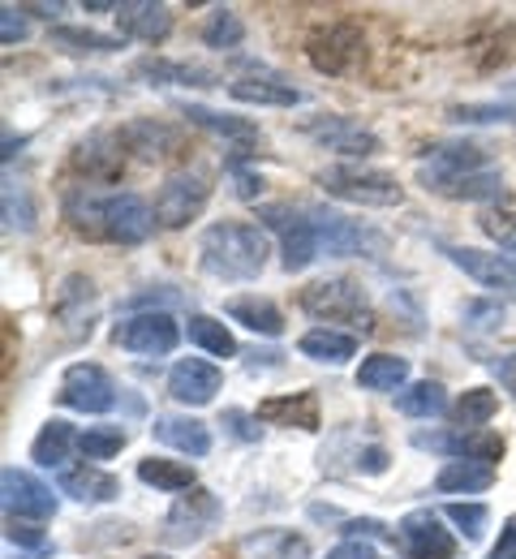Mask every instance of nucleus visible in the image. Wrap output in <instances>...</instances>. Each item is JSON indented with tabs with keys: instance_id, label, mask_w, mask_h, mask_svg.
Wrapping results in <instances>:
<instances>
[{
	"instance_id": "obj_1",
	"label": "nucleus",
	"mask_w": 516,
	"mask_h": 559,
	"mask_svg": "<svg viewBox=\"0 0 516 559\" xmlns=\"http://www.w3.org/2000/svg\"><path fill=\"white\" fill-rule=\"evenodd\" d=\"M65 219L77 237L117 246H139L155 228V211L139 194H95L86 186L65 199Z\"/></svg>"
},
{
	"instance_id": "obj_2",
	"label": "nucleus",
	"mask_w": 516,
	"mask_h": 559,
	"mask_svg": "<svg viewBox=\"0 0 516 559\" xmlns=\"http://www.w3.org/2000/svg\"><path fill=\"white\" fill-rule=\"evenodd\" d=\"M199 254L216 280H254L267 263V237L254 224H216L203 233Z\"/></svg>"
},
{
	"instance_id": "obj_3",
	"label": "nucleus",
	"mask_w": 516,
	"mask_h": 559,
	"mask_svg": "<svg viewBox=\"0 0 516 559\" xmlns=\"http://www.w3.org/2000/svg\"><path fill=\"white\" fill-rule=\"evenodd\" d=\"M301 310L314 314L319 323H345L353 332H374L370 297L353 280H319V284L301 288Z\"/></svg>"
},
{
	"instance_id": "obj_4",
	"label": "nucleus",
	"mask_w": 516,
	"mask_h": 559,
	"mask_svg": "<svg viewBox=\"0 0 516 559\" xmlns=\"http://www.w3.org/2000/svg\"><path fill=\"white\" fill-rule=\"evenodd\" d=\"M319 186L345 203H362V207H400L405 190L396 177L379 173V168H362V164H332L319 173Z\"/></svg>"
},
{
	"instance_id": "obj_5",
	"label": "nucleus",
	"mask_w": 516,
	"mask_h": 559,
	"mask_svg": "<svg viewBox=\"0 0 516 559\" xmlns=\"http://www.w3.org/2000/svg\"><path fill=\"white\" fill-rule=\"evenodd\" d=\"M305 57L319 73H349L362 66L367 57V39L358 26L349 22H332V26H319L305 44Z\"/></svg>"
},
{
	"instance_id": "obj_6",
	"label": "nucleus",
	"mask_w": 516,
	"mask_h": 559,
	"mask_svg": "<svg viewBox=\"0 0 516 559\" xmlns=\"http://www.w3.org/2000/svg\"><path fill=\"white\" fill-rule=\"evenodd\" d=\"M57 396H61L65 409H77V414H108V409L117 405V383L108 379L104 366H95V361H77V366L65 370Z\"/></svg>"
},
{
	"instance_id": "obj_7",
	"label": "nucleus",
	"mask_w": 516,
	"mask_h": 559,
	"mask_svg": "<svg viewBox=\"0 0 516 559\" xmlns=\"http://www.w3.org/2000/svg\"><path fill=\"white\" fill-rule=\"evenodd\" d=\"M259 219L272 224V228L280 233V246H285V272H305V267L319 259V228H314V219L297 215L293 207H280V203L259 207Z\"/></svg>"
},
{
	"instance_id": "obj_8",
	"label": "nucleus",
	"mask_w": 516,
	"mask_h": 559,
	"mask_svg": "<svg viewBox=\"0 0 516 559\" xmlns=\"http://www.w3.org/2000/svg\"><path fill=\"white\" fill-rule=\"evenodd\" d=\"M220 499L207 487H194L190 495H181L168 512V525H164V538L172 547H185V543H199L216 521H220Z\"/></svg>"
},
{
	"instance_id": "obj_9",
	"label": "nucleus",
	"mask_w": 516,
	"mask_h": 559,
	"mask_svg": "<svg viewBox=\"0 0 516 559\" xmlns=\"http://www.w3.org/2000/svg\"><path fill=\"white\" fill-rule=\"evenodd\" d=\"M112 341L130 353H147V357H164V353L177 349L181 341V328L172 323L168 310H151V314H134L125 323H117Z\"/></svg>"
},
{
	"instance_id": "obj_10",
	"label": "nucleus",
	"mask_w": 516,
	"mask_h": 559,
	"mask_svg": "<svg viewBox=\"0 0 516 559\" xmlns=\"http://www.w3.org/2000/svg\"><path fill=\"white\" fill-rule=\"evenodd\" d=\"M418 448H431L443 456H456V461H478V465H491L504 456V439L491 435V430H469V426H452L443 435H413Z\"/></svg>"
},
{
	"instance_id": "obj_11",
	"label": "nucleus",
	"mask_w": 516,
	"mask_h": 559,
	"mask_svg": "<svg viewBox=\"0 0 516 559\" xmlns=\"http://www.w3.org/2000/svg\"><path fill=\"white\" fill-rule=\"evenodd\" d=\"M0 490H4L9 516H17V521H48V516H57V495H52V487H44L35 474H26L17 465H9L0 474Z\"/></svg>"
},
{
	"instance_id": "obj_12",
	"label": "nucleus",
	"mask_w": 516,
	"mask_h": 559,
	"mask_svg": "<svg viewBox=\"0 0 516 559\" xmlns=\"http://www.w3.org/2000/svg\"><path fill=\"white\" fill-rule=\"evenodd\" d=\"M207 194H212L207 181L194 177V173L164 181V190L155 194V224H164V228H185L199 211L207 207Z\"/></svg>"
},
{
	"instance_id": "obj_13",
	"label": "nucleus",
	"mask_w": 516,
	"mask_h": 559,
	"mask_svg": "<svg viewBox=\"0 0 516 559\" xmlns=\"http://www.w3.org/2000/svg\"><path fill=\"white\" fill-rule=\"evenodd\" d=\"M443 254L465 272L473 276L482 288H495L500 297L516 301V263L508 254H487V250H465V246H443Z\"/></svg>"
},
{
	"instance_id": "obj_14",
	"label": "nucleus",
	"mask_w": 516,
	"mask_h": 559,
	"mask_svg": "<svg viewBox=\"0 0 516 559\" xmlns=\"http://www.w3.org/2000/svg\"><path fill=\"white\" fill-rule=\"evenodd\" d=\"M400 547L409 559H452L456 556V538L440 525L435 512H409L396 530Z\"/></svg>"
},
{
	"instance_id": "obj_15",
	"label": "nucleus",
	"mask_w": 516,
	"mask_h": 559,
	"mask_svg": "<svg viewBox=\"0 0 516 559\" xmlns=\"http://www.w3.org/2000/svg\"><path fill=\"white\" fill-rule=\"evenodd\" d=\"M168 392L181 401V405H212L216 392H220V370L203 357H185L172 366L168 374Z\"/></svg>"
},
{
	"instance_id": "obj_16",
	"label": "nucleus",
	"mask_w": 516,
	"mask_h": 559,
	"mask_svg": "<svg viewBox=\"0 0 516 559\" xmlns=\"http://www.w3.org/2000/svg\"><path fill=\"white\" fill-rule=\"evenodd\" d=\"M431 164L422 168V186L431 181H456V177H469V173H487V146L478 142H447L427 151Z\"/></svg>"
},
{
	"instance_id": "obj_17",
	"label": "nucleus",
	"mask_w": 516,
	"mask_h": 559,
	"mask_svg": "<svg viewBox=\"0 0 516 559\" xmlns=\"http://www.w3.org/2000/svg\"><path fill=\"white\" fill-rule=\"evenodd\" d=\"M314 228H319V246L327 254H362L370 246H379L374 233H367L362 224H353L340 211H314Z\"/></svg>"
},
{
	"instance_id": "obj_18",
	"label": "nucleus",
	"mask_w": 516,
	"mask_h": 559,
	"mask_svg": "<svg viewBox=\"0 0 516 559\" xmlns=\"http://www.w3.org/2000/svg\"><path fill=\"white\" fill-rule=\"evenodd\" d=\"M305 134L314 142H323L327 151H345V155H374L379 151V139L362 126H353L349 117H314L305 126Z\"/></svg>"
},
{
	"instance_id": "obj_19",
	"label": "nucleus",
	"mask_w": 516,
	"mask_h": 559,
	"mask_svg": "<svg viewBox=\"0 0 516 559\" xmlns=\"http://www.w3.org/2000/svg\"><path fill=\"white\" fill-rule=\"evenodd\" d=\"M112 17H117L121 35L143 39V44H159V39H168V31H172L168 9H164V4H151V0H125V4H117Z\"/></svg>"
},
{
	"instance_id": "obj_20",
	"label": "nucleus",
	"mask_w": 516,
	"mask_h": 559,
	"mask_svg": "<svg viewBox=\"0 0 516 559\" xmlns=\"http://www.w3.org/2000/svg\"><path fill=\"white\" fill-rule=\"evenodd\" d=\"M74 168L86 173V181H117L121 168H125V155H121V139H108V134H95L74 151Z\"/></svg>"
},
{
	"instance_id": "obj_21",
	"label": "nucleus",
	"mask_w": 516,
	"mask_h": 559,
	"mask_svg": "<svg viewBox=\"0 0 516 559\" xmlns=\"http://www.w3.org/2000/svg\"><path fill=\"white\" fill-rule=\"evenodd\" d=\"M57 483L65 495H74L77 503H108V499H117L121 495V483L112 478V474H104V469H95V465H65V469H57Z\"/></svg>"
},
{
	"instance_id": "obj_22",
	"label": "nucleus",
	"mask_w": 516,
	"mask_h": 559,
	"mask_svg": "<svg viewBox=\"0 0 516 559\" xmlns=\"http://www.w3.org/2000/svg\"><path fill=\"white\" fill-rule=\"evenodd\" d=\"M151 435H155L159 443L185 452V456H207V452H212V430H207V421H199V418L164 414V418H155Z\"/></svg>"
},
{
	"instance_id": "obj_23",
	"label": "nucleus",
	"mask_w": 516,
	"mask_h": 559,
	"mask_svg": "<svg viewBox=\"0 0 516 559\" xmlns=\"http://www.w3.org/2000/svg\"><path fill=\"white\" fill-rule=\"evenodd\" d=\"M259 421L267 426H297V430H319V396L293 392V396H272L259 405Z\"/></svg>"
},
{
	"instance_id": "obj_24",
	"label": "nucleus",
	"mask_w": 516,
	"mask_h": 559,
	"mask_svg": "<svg viewBox=\"0 0 516 559\" xmlns=\"http://www.w3.org/2000/svg\"><path fill=\"white\" fill-rule=\"evenodd\" d=\"M228 95L237 104H267V108H293L301 104V91L289 82H272V78H237L228 86Z\"/></svg>"
},
{
	"instance_id": "obj_25",
	"label": "nucleus",
	"mask_w": 516,
	"mask_h": 559,
	"mask_svg": "<svg viewBox=\"0 0 516 559\" xmlns=\"http://www.w3.org/2000/svg\"><path fill=\"white\" fill-rule=\"evenodd\" d=\"M405 379H409V361L392 353H374L358 370V388L367 392H405Z\"/></svg>"
},
{
	"instance_id": "obj_26",
	"label": "nucleus",
	"mask_w": 516,
	"mask_h": 559,
	"mask_svg": "<svg viewBox=\"0 0 516 559\" xmlns=\"http://www.w3.org/2000/svg\"><path fill=\"white\" fill-rule=\"evenodd\" d=\"M224 310H228V319L245 323V328L259 332V336H280V332H285V319H280V310H276L267 297H232Z\"/></svg>"
},
{
	"instance_id": "obj_27",
	"label": "nucleus",
	"mask_w": 516,
	"mask_h": 559,
	"mask_svg": "<svg viewBox=\"0 0 516 559\" xmlns=\"http://www.w3.org/2000/svg\"><path fill=\"white\" fill-rule=\"evenodd\" d=\"M297 349L305 353V357H314V361H332V366H345V361L358 353V341H353L349 332L314 328V332H305V336H301V345H297Z\"/></svg>"
},
{
	"instance_id": "obj_28",
	"label": "nucleus",
	"mask_w": 516,
	"mask_h": 559,
	"mask_svg": "<svg viewBox=\"0 0 516 559\" xmlns=\"http://www.w3.org/2000/svg\"><path fill=\"white\" fill-rule=\"evenodd\" d=\"M427 190H435L443 199H504V177L500 173H469V177H456V181H431Z\"/></svg>"
},
{
	"instance_id": "obj_29",
	"label": "nucleus",
	"mask_w": 516,
	"mask_h": 559,
	"mask_svg": "<svg viewBox=\"0 0 516 559\" xmlns=\"http://www.w3.org/2000/svg\"><path fill=\"white\" fill-rule=\"evenodd\" d=\"M70 448H77V435L70 421H48L44 430H39V439H35V448H31V456L39 461V465H48V469H65V456H70Z\"/></svg>"
},
{
	"instance_id": "obj_30",
	"label": "nucleus",
	"mask_w": 516,
	"mask_h": 559,
	"mask_svg": "<svg viewBox=\"0 0 516 559\" xmlns=\"http://www.w3.org/2000/svg\"><path fill=\"white\" fill-rule=\"evenodd\" d=\"M181 117H190L199 130H207V134H216V139H232V142H254V139H259V130H254L250 121H241V117H224V112H212V108H203V104H185V108H181Z\"/></svg>"
},
{
	"instance_id": "obj_31",
	"label": "nucleus",
	"mask_w": 516,
	"mask_h": 559,
	"mask_svg": "<svg viewBox=\"0 0 516 559\" xmlns=\"http://www.w3.org/2000/svg\"><path fill=\"white\" fill-rule=\"evenodd\" d=\"M139 478L147 483V487H159V490H194V469L185 465V461H164V456H147V461H139Z\"/></svg>"
},
{
	"instance_id": "obj_32",
	"label": "nucleus",
	"mask_w": 516,
	"mask_h": 559,
	"mask_svg": "<svg viewBox=\"0 0 516 559\" xmlns=\"http://www.w3.org/2000/svg\"><path fill=\"white\" fill-rule=\"evenodd\" d=\"M495 483V469L491 465H478V461H452V465H443L440 478H435V487L443 495H460V490H487Z\"/></svg>"
},
{
	"instance_id": "obj_33",
	"label": "nucleus",
	"mask_w": 516,
	"mask_h": 559,
	"mask_svg": "<svg viewBox=\"0 0 516 559\" xmlns=\"http://www.w3.org/2000/svg\"><path fill=\"white\" fill-rule=\"evenodd\" d=\"M185 336H190V345L207 349L212 357H232L237 353V341L228 336V328H224L220 319H212V314H190Z\"/></svg>"
},
{
	"instance_id": "obj_34",
	"label": "nucleus",
	"mask_w": 516,
	"mask_h": 559,
	"mask_svg": "<svg viewBox=\"0 0 516 559\" xmlns=\"http://www.w3.org/2000/svg\"><path fill=\"white\" fill-rule=\"evenodd\" d=\"M396 409L409 414V418H435V414L447 409V392H443V383L422 379V383H413V388H405L396 396Z\"/></svg>"
},
{
	"instance_id": "obj_35",
	"label": "nucleus",
	"mask_w": 516,
	"mask_h": 559,
	"mask_svg": "<svg viewBox=\"0 0 516 559\" xmlns=\"http://www.w3.org/2000/svg\"><path fill=\"white\" fill-rule=\"evenodd\" d=\"M143 78L151 82H177V86H216V73L203 66H185V61H143Z\"/></svg>"
},
{
	"instance_id": "obj_36",
	"label": "nucleus",
	"mask_w": 516,
	"mask_h": 559,
	"mask_svg": "<svg viewBox=\"0 0 516 559\" xmlns=\"http://www.w3.org/2000/svg\"><path fill=\"white\" fill-rule=\"evenodd\" d=\"M52 44L61 52H74V57H91V52H117L121 44L99 35V31H86V26H57L52 31Z\"/></svg>"
},
{
	"instance_id": "obj_37",
	"label": "nucleus",
	"mask_w": 516,
	"mask_h": 559,
	"mask_svg": "<svg viewBox=\"0 0 516 559\" xmlns=\"http://www.w3.org/2000/svg\"><path fill=\"white\" fill-rule=\"evenodd\" d=\"M125 142H130L139 155H147V159L177 155V146H181L172 130H164V126H151V121H139V126H130V130H125Z\"/></svg>"
},
{
	"instance_id": "obj_38",
	"label": "nucleus",
	"mask_w": 516,
	"mask_h": 559,
	"mask_svg": "<svg viewBox=\"0 0 516 559\" xmlns=\"http://www.w3.org/2000/svg\"><path fill=\"white\" fill-rule=\"evenodd\" d=\"M495 409H500V401H495V392H487V388H469L456 405H452V421L456 426H469V430H478L482 421L495 418Z\"/></svg>"
},
{
	"instance_id": "obj_39",
	"label": "nucleus",
	"mask_w": 516,
	"mask_h": 559,
	"mask_svg": "<svg viewBox=\"0 0 516 559\" xmlns=\"http://www.w3.org/2000/svg\"><path fill=\"white\" fill-rule=\"evenodd\" d=\"M125 443H130V435H125L121 426H91L86 435H77V448H82L86 461H108V456H117Z\"/></svg>"
},
{
	"instance_id": "obj_40",
	"label": "nucleus",
	"mask_w": 516,
	"mask_h": 559,
	"mask_svg": "<svg viewBox=\"0 0 516 559\" xmlns=\"http://www.w3.org/2000/svg\"><path fill=\"white\" fill-rule=\"evenodd\" d=\"M203 39H207V48H241V39H245V26H241V17L237 13H228V9H216L212 17H207V26H203Z\"/></svg>"
},
{
	"instance_id": "obj_41",
	"label": "nucleus",
	"mask_w": 516,
	"mask_h": 559,
	"mask_svg": "<svg viewBox=\"0 0 516 559\" xmlns=\"http://www.w3.org/2000/svg\"><path fill=\"white\" fill-rule=\"evenodd\" d=\"M452 121H469V126L516 121V104H460V108H452Z\"/></svg>"
},
{
	"instance_id": "obj_42",
	"label": "nucleus",
	"mask_w": 516,
	"mask_h": 559,
	"mask_svg": "<svg viewBox=\"0 0 516 559\" xmlns=\"http://www.w3.org/2000/svg\"><path fill=\"white\" fill-rule=\"evenodd\" d=\"M4 228L13 233H31L35 228V207H31V199L22 194V190H13V186H4Z\"/></svg>"
},
{
	"instance_id": "obj_43",
	"label": "nucleus",
	"mask_w": 516,
	"mask_h": 559,
	"mask_svg": "<svg viewBox=\"0 0 516 559\" xmlns=\"http://www.w3.org/2000/svg\"><path fill=\"white\" fill-rule=\"evenodd\" d=\"M447 521L465 530V538H482L487 534V508L482 503H447Z\"/></svg>"
},
{
	"instance_id": "obj_44",
	"label": "nucleus",
	"mask_w": 516,
	"mask_h": 559,
	"mask_svg": "<svg viewBox=\"0 0 516 559\" xmlns=\"http://www.w3.org/2000/svg\"><path fill=\"white\" fill-rule=\"evenodd\" d=\"M9 543H17V547H31L35 556H48V538H44V530L35 525V521H17V516H9Z\"/></svg>"
},
{
	"instance_id": "obj_45",
	"label": "nucleus",
	"mask_w": 516,
	"mask_h": 559,
	"mask_svg": "<svg viewBox=\"0 0 516 559\" xmlns=\"http://www.w3.org/2000/svg\"><path fill=\"white\" fill-rule=\"evenodd\" d=\"M482 228H487V233L508 250V259L516 263V215H487V219H482Z\"/></svg>"
},
{
	"instance_id": "obj_46",
	"label": "nucleus",
	"mask_w": 516,
	"mask_h": 559,
	"mask_svg": "<svg viewBox=\"0 0 516 559\" xmlns=\"http://www.w3.org/2000/svg\"><path fill=\"white\" fill-rule=\"evenodd\" d=\"M22 39H26V17H22L17 4H4V9H0V44L13 48V44H22Z\"/></svg>"
},
{
	"instance_id": "obj_47",
	"label": "nucleus",
	"mask_w": 516,
	"mask_h": 559,
	"mask_svg": "<svg viewBox=\"0 0 516 559\" xmlns=\"http://www.w3.org/2000/svg\"><path fill=\"white\" fill-rule=\"evenodd\" d=\"M259 418H250V414H241V409H228L224 414V426H228V435H237L241 443H254L259 439V426H254Z\"/></svg>"
},
{
	"instance_id": "obj_48",
	"label": "nucleus",
	"mask_w": 516,
	"mask_h": 559,
	"mask_svg": "<svg viewBox=\"0 0 516 559\" xmlns=\"http://www.w3.org/2000/svg\"><path fill=\"white\" fill-rule=\"evenodd\" d=\"M345 534H349V538H353V543H358V538H387V525H383V521H349V525H345Z\"/></svg>"
},
{
	"instance_id": "obj_49",
	"label": "nucleus",
	"mask_w": 516,
	"mask_h": 559,
	"mask_svg": "<svg viewBox=\"0 0 516 559\" xmlns=\"http://www.w3.org/2000/svg\"><path fill=\"white\" fill-rule=\"evenodd\" d=\"M491 559H516V516H508V525L500 530V543H495Z\"/></svg>"
},
{
	"instance_id": "obj_50",
	"label": "nucleus",
	"mask_w": 516,
	"mask_h": 559,
	"mask_svg": "<svg viewBox=\"0 0 516 559\" xmlns=\"http://www.w3.org/2000/svg\"><path fill=\"white\" fill-rule=\"evenodd\" d=\"M232 177H237V194H241V199H259L263 177H254V173H245V168H232Z\"/></svg>"
},
{
	"instance_id": "obj_51",
	"label": "nucleus",
	"mask_w": 516,
	"mask_h": 559,
	"mask_svg": "<svg viewBox=\"0 0 516 559\" xmlns=\"http://www.w3.org/2000/svg\"><path fill=\"white\" fill-rule=\"evenodd\" d=\"M358 469H362V474H383V469H387V452H383V448H367V452L358 456Z\"/></svg>"
},
{
	"instance_id": "obj_52",
	"label": "nucleus",
	"mask_w": 516,
	"mask_h": 559,
	"mask_svg": "<svg viewBox=\"0 0 516 559\" xmlns=\"http://www.w3.org/2000/svg\"><path fill=\"white\" fill-rule=\"evenodd\" d=\"M495 379H500V383L516 396V353H508V357H500V361H495Z\"/></svg>"
},
{
	"instance_id": "obj_53",
	"label": "nucleus",
	"mask_w": 516,
	"mask_h": 559,
	"mask_svg": "<svg viewBox=\"0 0 516 559\" xmlns=\"http://www.w3.org/2000/svg\"><path fill=\"white\" fill-rule=\"evenodd\" d=\"M31 13H35V17H57L61 4H31Z\"/></svg>"
}]
</instances>
